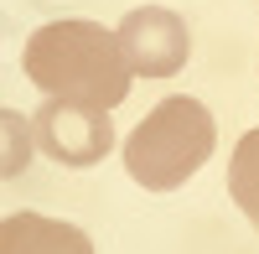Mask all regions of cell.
Segmentation results:
<instances>
[{
  "mask_svg": "<svg viewBox=\"0 0 259 254\" xmlns=\"http://www.w3.org/2000/svg\"><path fill=\"white\" fill-rule=\"evenodd\" d=\"M228 197L239 202V213L249 223H259V124L239 135L228 156Z\"/></svg>",
  "mask_w": 259,
  "mask_h": 254,
  "instance_id": "obj_6",
  "label": "cell"
},
{
  "mask_svg": "<svg viewBox=\"0 0 259 254\" xmlns=\"http://www.w3.org/2000/svg\"><path fill=\"white\" fill-rule=\"evenodd\" d=\"M36 151V135H31V119H21L16 109H0V182L21 177L31 166Z\"/></svg>",
  "mask_w": 259,
  "mask_h": 254,
  "instance_id": "obj_7",
  "label": "cell"
},
{
  "mask_svg": "<svg viewBox=\"0 0 259 254\" xmlns=\"http://www.w3.org/2000/svg\"><path fill=\"white\" fill-rule=\"evenodd\" d=\"M119 47H124V62L130 73H145V78H171L187 68L192 57V31L177 11L166 6H135L124 21H119Z\"/></svg>",
  "mask_w": 259,
  "mask_h": 254,
  "instance_id": "obj_4",
  "label": "cell"
},
{
  "mask_svg": "<svg viewBox=\"0 0 259 254\" xmlns=\"http://www.w3.org/2000/svg\"><path fill=\"white\" fill-rule=\"evenodd\" d=\"M36 151H47L57 166H99L114 151V124L104 109H83V104L47 99L31 119Z\"/></svg>",
  "mask_w": 259,
  "mask_h": 254,
  "instance_id": "obj_3",
  "label": "cell"
},
{
  "mask_svg": "<svg viewBox=\"0 0 259 254\" xmlns=\"http://www.w3.org/2000/svg\"><path fill=\"white\" fill-rule=\"evenodd\" d=\"M212 145H218V119L202 99L171 94L150 109L124 140V172L135 177L145 192H177L187 177H197Z\"/></svg>",
  "mask_w": 259,
  "mask_h": 254,
  "instance_id": "obj_2",
  "label": "cell"
},
{
  "mask_svg": "<svg viewBox=\"0 0 259 254\" xmlns=\"http://www.w3.org/2000/svg\"><path fill=\"white\" fill-rule=\"evenodd\" d=\"M21 62H26V78L47 99L83 104V109H104V114H109L114 104H124L130 78H135L130 62H124L119 36L104 31L99 21H83V16L36 26L26 36Z\"/></svg>",
  "mask_w": 259,
  "mask_h": 254,
  "instance_id": "obj_1",
  "label": "cell"
},
{
  "mask_svg": "<svg viewBox=\"0 0 259 254\" xmlns=\"http://www.w3.org/2000/svg\"><path fill=\"white\" fill-rule=\"evenodd\" d=\"M0 254H94V239L47 213H11L0 223Z\"/></svg>",
  "mask_w": 259,
  "mask_h": 254,
  "instance_id": "obj_5",
  "label": "cell"
}]
</instances>
